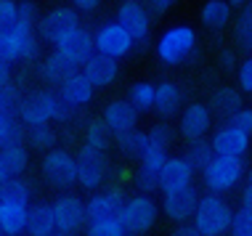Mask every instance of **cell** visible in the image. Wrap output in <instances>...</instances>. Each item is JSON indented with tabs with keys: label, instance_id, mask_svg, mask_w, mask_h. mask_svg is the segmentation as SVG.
Segmentation results:
<instances>
[{
	"label": "cell",
	"instance_id": "obj_42",
	"mask_svg": "<svg viewBox=\"0 0 252 236\" xmlns=\"http://www.w3.org/2000/svg\"><path fill=\"white\" fill-rule=\"evenodd\" d=\"M231 122H234L236 127H242L244 133H250V136H252V109H250V106H242V109L236 112L234 117H231Z\"/></svg>",
	"mask_w": 252,
	"mask_h": 236
},
{
	"label": "cell",
	"instance_id": "obj_2",
	"mask_svg": "<svg viewBox=\"0 0 252 236\" xmlns=\"http://www.w3.org/2000/svg\"><path fill=\"white\" fill-rule=\"evenodd\" d=\"M231 220H234V210L220 194L210 191L199 197L194 212V226L202 236H223L231 231Z\"/></svg>",
	"mask_w": 252,
	"mask_h": 236
},
{
	"label": "cell",
	"instance_id": "obj_50",
	"mask_svg": "<svg viewBox=\"0 0 252 236\" xmlns=\"http://www.w3.org/2000/svg\"><path fill=\"white\" fill-rule=\"evenodd\" d=\"M228 3H231V5H244L247 0H228Z\"/></svg>",
	"mask_w": 252,
	"mask_h": 236
},
{
	"label": "cell",
	"instance_id": "obj_1",
	"mask_svg": "<svg viewBox=\"0 0 252 236\" xmlns=\"http://www.w3.org/2000/svg\"><path fill=\"white\" fill-rule=\"evenodd\" d=\"M22 112L24 125L35 127V125H45L51 119H66L69 112H74L72 104H66L61 93H51V90H37L32 96H27L19 106Z\"/></svg>",
	"mask_w": 252,
	"mask_h": 236
},
{
	"label": "cell",
	"instance_id": "obj_25",
	"mask_svg": "<svg viewBox=\"0 0 252 236\" xmlns=\"http://www.w3.org/2000/svg\"><path fill=\"white\" fill-rule=\"evenodd\" d=\"M56 234V218L51 205H32L27 212V236H53Z\"/></svg>",
	"mask_w": 252,
	"mask_h": 236
},
{
	"label": "cell",
	"instance_id": "obj_34",
	"mask_svg": "<svg viewBox=\"0 0 252 236\" xmlns=\"http://www.w3.org/2000/svg\"><path fill=\"white\" fill-rule=\"evenodd\" d=\"M88 236H127V228L120 218H101L88 223Z\"/></svg>",
	"mask_w": 252,
	"mask_h": 236
},
{
	"label": "cell",
	"instance_id": "obj_22",
	"mask_svg": "<svg viewBox=\"0 0 252 236\" xmlns=\"http://www.w3.org/2000/svg\"><path fill=\"white\" fill-rule=\"evenodd\" d=\"M59 93L64 96L66 104H72L74 109H77V106H85V104H91V101H93L96 85L85 77V72H74V75H69L64 83H61Z\"/></svg>",
	"mask_w": 252,
	"mask_h": 236
},
{
	"label": "cell",
	"instance_id": "obj_54",
	"mask_svg": "<svg viewBox=\"0 0 252 236\" xmlns=\"http://www.w3.org/2000/svg\"><path fill=\"white\" fill-rule=\"evenodd\" d=\"M22 3H27V0H22Z\"/></svg>",
	"mask_w": 252,
	"mask_h": 236
},
{
	"label": "cell",
	"instance_id": "obj_36",
	"mask_svg": "<svg viewBox=\"0 0 252 236\" xmlns=\"http://www.w3.org/2000/svg\"><path fill=\"white\" fill-rule=\"evenodd\" d=\"M231 236H252V210L250 207H239L234 212V220H231Z\"/></svg>",
	"mask_w": 252,
	"mask_h": 236
},
{
	"label": "cell",
	"instance_id": "obj_8",
	"mask_svg": "<svg viewBox=\"0 0 252 236\" xmlns=\"http://www.w3.org/2000/svg\"><path fill=\"white\" fill-rule=\"evenodd\" d=\"M51 207H53V218H56V234H61V236H74L88 223L85 202L72 197V194L59 197Z\"/></svg>",
	"mask_w": 252,
	"mask_h": 236
},
{
	"label": "cell",
	"instance_id": "obj_7",
	"mask_svg": "<svg viewBox=\"0 0 252 236\" xmlns=\"http://www.w3.org/2000/svg\"><path fill=\"white\" fill-rule=\"evenodd\" d=\"M43 175L51 186L69 188L77 183V159L64 149H48L43 157Z\"/></svg>",
	"mask_w": 252,
	"mask_h": 236
},
{
	"label": "cell",
	"instance_id": "obj_19",
	"mask_svg": "<svg viewBox=\"0 0 252 236\" xmlns=\"http://www.w3.org/2000/svg\"><path fill=\"white\" fill-rule=\"evenodd\" d=\"M210 122H213V109H210L207 104L186 106L181 114V136L186 141L204 138V133L210 130Z\"/></svg>",
	"mask_w": 252,
	"mask_h": 236
},
{
	"label": "cell",
	"instance_id": "obj_12",
	"mask_svg": "<svg viewBox=\"0 0 252 236\" xmlns=\"http://www.w3.org/2000/svg\"><path fill=\"white\" fill-rule=\"evenodd\" d=\"M117 22L130 32L135 43H146L152 35V16H149L144 0H122L117 8Z\"/></svg>",
	"mask_w": 252,
	"mask_h": 236
},
{
	"label": "cell",
	"instance_id": "obj_39",
	"mask_svg": "<svg viewBox=\"0 0 252 236\" xmlns=\"http://www.w3.org/2000/svg\"><path fill=\"white\" fill-rule=\"evenodd\" d=\"M19 19V3L16 0H0V32L11 30Z\"/></svg>",
	"mask_w": 252,
	"mask_h": 236
},
{
	"label": "cell",
	"instance_id": "obj_14",
	"mask_svg": "<svg viewBox=\"0 0 252 236\" xmlns=\"http://www.w3.org/2000/svg\"><path fill=\"white\" fill-rule=\"evenodd\" d=\"M210 144H213L215 154L244 159V154L250 151V133H244L242 127H236L234 122H226L213 133V141H210Z\"/></svg>",
	"mask_w": 252,
	"mask_h": 236
},
{
	"label": "cell",
	"instance_id": "obj_48",
	"mask_svg": "<svg viewBox=\"0 0 252 236\" xmlns=\"http://www.w3.org/2000/svg\"><path fill=\"white\" fill-rule=\"evenodd\" d=\"M242 205L252 210V183L250 180H247V186H244V191H242Z\"/></svg>",
	"mask_w": 252,
	"mask_h": 236
},
{
	"label": "cell",
	"instance_id": "obj_55",
	"mask_svg": "<svg viewBox=\"0 0 252 236\" xmlns=\"http://www.w3.org/2000/svg\"><path fill=\"white\" fill-rule=\"evenodd\" d=\"M53 236H56V234H53ZM59 236H61V234H59Z\"/></svg>",
	"mask_w": 252,
	"mask_h": 236
},
{
	"label": "cell",
	"instance_id": "obj_29",
	"mask_svg": "<svg viewBox=\"0 0 252 236\" xmlns=\"http://www.w3.org/2000/svg\"><path fill=\"white\" fill-rule=\"evenodd\" d=\"M114 141H117V149L122 157H127V159H141L144 157V151H146V146H149V136L146 133H141V130H127V133H120V136H114Z\"/></svg>",
	"mask_w": 252,
	"mask_h": 236
},
{
	"label": "cell",
	"instance_id": "obj_35",
	"mask_svg": "<svg viewBox=\"0 0 252 236\" xmlns=\"http://www.w3.org/2000/svg\"><path fill=\"white\" fill-rule=\"evenodd\" d=\"M27 138H30L32 149L48 151L51 146L56 144V130L51 127V122H45V125H35V127H30V133H27Z\"/></svg>",
	"mask_w": 252,
	"mask_h": 236
},
{
	"label": "cell",
	"instance_id": "obj_15",
	"mask_svg": "<svg viewBox=\"0 0 252 236\" xmlns=\"http://www.w3.org/2000/svg\"><path fill=\"white\" fill-rule=\"evenodd\" d=\"M56 51L61 53V56L69 59L74 66H83L88 59L96 53V37H93L88 30H83V27H77L72 35H66V37L56 45Z\"/></svg>",
	"mask_w": 252,
	"mask_h": 236
},
{
	"label": "cell",
	"instance_id": "obj_17",
	"mask_svg": "<svg viewBox=\"0 0 252 236\" xmlns=\"http://www.w3.org/2000/svg\"><path fill=\"white\" fill-rule=\"evenodd\" d=\"M117 61H120V59L106 56V53L96 51L83 64V72H85V77L91 80L96 88H106V85H112L114 80H117V75H120V64Z\"/></svg>",
	"mask_w": 252,
	"mask_h": 236
},
{
	"label": "cell",
	"instance_id": "obj_41",
	"mask_svg": "<svg viewBox=\"0 0 252 236\" xmlns=\"http://www.w3.org/2000/svg\"><path fill=\"white\" fill-rule=\"evenodd\" d=\"M236 77H239V88L242 90L252 93V59H244L236 69Z\"/></svg>",
	"mask_w": 252,
	"mask_h": 236
},
{
	"label": "cell",
	"instance_id": "obj_6",
	"mask_svg": "<svg viewBox=\"0 0 252 236\" xmlns=\"http://www.w3.org/2000/svg\"><path fill=\"white\" fill-rule=\"evenodd\" d=\"M167 159V149L159 146H146L144 157L138 159V170H135V186L141 194H154L162 191V165Z\"/></svg>",
	"mask_w": 252,
	"mask_h": 236
},
{
	"label": "cell",
	"instance_id": "obj_49",
	"mask_svg": "<svg viewBox=\"0 0 252 236\" xmlns=\"http://www.w3.org/2000/svg\"><path fill=\"white\" fill-rule=\"evenodd\" d=\"M0 114H5V98L0 96Z\"/></svg>",
	"mask_w": 252,
	"mask_h": 236
},
{
	"label": "cell",
	"instance_id": "obj_11",
	"mask_svg": "<svg viewBox=\"0 0 252 236\" xmlns=\"http://www.w3.org/2000/svg\"><path fill=\"white\" fill-rule=\"evenodd\" d=\"M80 27V19L72 8H53L51 13H45L37 24V32H40V40L51 45H59L66 35H72L74 30Z\"/></svg>",
	"mask_w": 252,
	"mask_h": 236
},
{
	"label": "cell",
	"instance_id": "obj_44",
	"mask_svg": "<svg viewBox=\"0 0 252 236\" xmlns=\"http://www.w3.org/2000/svg\"><path fill=\"white\" fill-rule=\"evenodd\" d=\"M170 236H202V234L196 231V226H194V223H191V226H186V220H183V223L175 228V231L170 234Z\"/></svg>",
	"mask_w": 252,
	"mask_h": 236
},
{
	"label": "cell",
	"instance_id": "obj_26",
	"mask_svg": "<svg viewBox=\"0 0 252 236\" xmlns=\"http://www.w3.org/2000/svg\"><path fill=\"white\" fill-rule=\"evenodd\" d=\"M231 8L234 5L228 3V0H207V3L202 5V24L207 27V30H223V27H228L231 22Z\"/></svg>",
	"mask_w": 252,
	"mask_h": 236
},
{
	"label": "cell",
	"instance_id": "obj_40",
	"mask_svg": "<svg viewBox=\"0 0 252 236\" xmlns=\"http://www.w3.org/2000/svg\"><path fill=\"white\" fill-rule=\"evenodd\" d=\"M13 138H22V133H19V125L11 119V114L5 112V114H0V146Z\"/></svg>",
	"mask_w": 252,
	"mask_h": 236
},
{
	"label": "cell",
	"instance_id": "obj_51",
	"mask_svg": "<svg viewBox=\"0 0 252 236\" xmlns=\"http://www.w3.org/2000/svg\"><path fill=\"white\" fill-rule=\"evenodd\" d=\"M5 178V170H3V165H0V180H3Z\"/></svg>",
	"mask_w": 252,
	"mask_h": 236
},
{
	"label": "cell",
	"instance_id": "obj_53",
	"mask_svg": "<svg viewBox=\"0 0 252 236\" xmlns=\"http://www.w3.org/2000/svg\"><path fill=\"white\" fill-rule=\"evenodd\" d=\"M0 236H5V234H3V228H0Z\"/></svg>",
	"mask_w": 252,
	"mask_h": 236
},
{
	"label": "cell",
	"instance_id": "obj_23",
	"mask_svg": "<svg viewBox=\"0 0 252 236\" xmlns=\"http://www.w3.org/2000/svg\"><path fill=\"white\" fill-rule=\"evenodd\" d=\"M183 104V90L178 83H170V80H165V83L157 85V96H154V109L159 117H173V114H178Z\"/></svg>",
	"mask_w": 252,
	"mask_h": 236
},
{
	"label": "cell",
	"instance_id": "obj_20",
	"mask_svg": "<svg viewBox=\"0 0 252 236\" xmlns=\"http://www.w3.org/2000/svg\"><path fill=\"white\" fill-rule=\"evenodd\" d=\"M27 202L19 199H0V228L5 236H22L27 234Z\"/></svg>",
	"mask_w": 252,
	"mask_h": 236
},
{
	"label": "cell",
	"instance_id": "obj_43",
	"mask_svg": "<svg viewBox=\"0 0 252 236\" xmlns=\"http://www.w3.org/2000/svg\"><path fill=\"white\" fill-rule=\"evenodd\" d=\"M144 3H146L154 13H165V11L170 8V5L175 3V0H144Z\"/></svg>",
	"mask_w": 252,
	"mask_h": 236
},
{
	"label": "cell",
	"instance_id": "obj_33",
	"mask_svg": "<svg viewBox=\"0 0 252 236\" xmlns=\"http://www.w3.org/2000/svg\"><path fill=\"white\" fill-rule=\"evenodd\" d=\"M154 96H157V85H152V83H135V85H130V90H127V101H130L138 112L154 109Z\"/></svg>",
	"mask_w": 252,
	"mask_h": 236
},
{
	"label": "cell",
	"instance_id": "obj_9",
	"mask_svg": "<svg viewBox=\"0 0 252 236\" xmlns=\"http://www.w3.org/2000/svg\"><path fill=\"white\" fill-rule=\"evenodd\" d=\"M74 159H77V183L83 188H98L104 183V178L109 173L106 151L93 149V146H83Z\"/></svg>",
	"mask_w": 252,
	"mask_h": 236
},
{
	"label": "cell",
	"instance_id": "obj_28",
	"mask_svg": "<svg viewBox=\"0 0 252 236\" xmlns=\"http://www.w3.org/2000/svg\"><path fill=\"white\" fill-rule=\"evenodd\" d=\"M210 109H213L218 117H234L236 112L242 109V96L239 90H234V88H218L213 93V101H210Z\"/></svg>",
	"mask_w": 252,
	"mask_h": 236
},
{
	"label": "cell",
	"instance_id": "obj_24",
	"mask_svg": "<svg viewBox=\"0 0 252 236\" xmlns=\"http://www.w3.org/2000/svg\"><path fill=\"white\" fill-rule=\"evenodd\" d=\"M27 146L22 138H13V141H5L0 146V165H3L5 175H22L27 170Z\"/></svg>",
	"mask_w": 252,
	"mask_h": 236
},
{
	"label": "cell",
	"instance_id": "obj_37",
	"mask_svg": "<svg viewBox=\"0 0 252 236\" xmlns=\"http://www.w3.org/2000/svg\"><path fill=\"white\" fill-rule=\"evenodd\" d=\"M234 35H236V43H239L244 51H252V16L250 13L242 11L239 22L234 27Z\"/></svg>",
	"mask_w": 252,
	"mask_h": 236
},
{
	"label": "cell",
	"instance_id": "obj_18",
	"mask_svg": "<svg viewBox=\"0 0 252 236\" xmlns=\"http://www.w3.org/2000/svg\"><path fill=\"white\" fill-rule=\"evenodd\" d=\"M138 109L130 104L127 98H117V101H109L106 109H104V122L112 127L114 136H120V133H127L133 130L135 125H138Z\"/></svg>",
	"mask_w": 252,
	"mask_h": 236
},
{
	"label": "cell",
	"instance_id": "obj_46",
	"mask_svg": "<svg viewBox=\"0 0 252 236\" xmlns=\"http://www.w3.org/2000/svg\"><path fill=\"white\" fill-rule=\"evenodd\" d=\"M8 77H11L8 61H5V59H0V88H5V85H8Z\"/></svg>",
	"mask_w": 252,
	"mask_h": 236
},
{
	"label": "cell",
	"instance_id": "obj_47",
	"mask_svg": "<svg viewBox=\"0 0 252 236\" xmlns=\"http://www.w3.org/2000/svg\"><path fill=\"white\" fill-rule=\"evenodd\" d=\"M220 64H223V69H234V64H236L234 53H231V51H223V53H220Z\"/></svg>",
	"mask_w": 252,
	"mask_h": 236
},
{
	"label": "cell",
	"instance_id": "obj_13",
	"mask_svg": "<svg viewBox=\"0 0 252 236\" xmlns=\"http://www.w3.org/2000/svg\"><path fill=\"white\" fill-rule=\"evenodd\" d=\"M133 45H135L133 35L117 22V19L101 24V30L96 32V51L106 53V56L122 59V56H127V53L133 51Z\"/></svg>",
	"mask_w": 252,
	"mask_h": 236
},
{
	"label": "cell",
	"instance_id": "obj_3",
	"mask_svg": "<svg viewBox=\"0 0 252 236\" xmlns=\"http://www.w3.org/2000/svg\"><path fill=\"white\" fill-rule=\"evenodd\" d=\"M196 48V32L189 24H175L170 30L162 32V37L157 40V56L162 64H183Z\"/></svg>",
	"mask_w": 252,
	"mask_h": 236
},
{
	"label": "cell",
	"instance_id": "obj_30",
	"mask_svg": "<svg viewBox=\"0 0 252 236\" xmlns=\"http://www.w3.org/2000/svg\"><path fill=\"white\" fill-rule=\"evenodd\" d=\"M112 127L104 122V117L101 119H91L85 127V146H93V149H101V151H109V146H112Z\"/></svg>",
	"mask_w": 252,
	"mask_h": 236
},
{
	"label": "cell",
	"instance_id": "obj_52",
	"mask_svg": "<svg viewBox=\"0 0 252 236\" xmlns=\"http://www.w3.org/2000/svg\"><path fill=\"white\" fill-rule=\"evenodd\" d=\"M247 178H250V183H252V170H250V175H247Z\"/></svg>",
	"mask_w": 252,
	"mask_h": 236
},
{
	"label": "cell",
	"instance_id": "obj_4",
	"mask_svg": "<svg viewBox=\"0 0 252 236\" xmlns=\"http://www.w3.org/2000/svg\"><path fill=\"white\" fill-rule=\"evenodd\" d=\"M244 175V159L242 157H223V154H215L213 159L207 162V167L202 170L204 186L215 194L231 191Z\"/></svg>",
	"mask_w": 252,
	"mask_h": 236
},
{
	"label": "cell",
	"instance_id": "obj_5",
	"mask_svg": "<svg viewBox=\"0 0 252 236\" xmlns=\"http://www.w3.org/2000/svg\"><path fill=\"white\" fill-rule=\"evenodd\" d=\"M157 218H159V207H157V202L149 197V194L130 197L125 202V207H122V212H120V220L125 223L127 234H133V236H141V234L152 231Z\"/></svg>",
	"mask_w": 252,
	"mask_h": 236
},
{
	"label": "cell",
	"instance_id": "obj_16",
	"mask_svg": "<svg viewBox=\"0 0 252 236\" xmlns=\"http://www.w3.org/2000/svg\"><path fill=\"white\" fill-rule=\"evenodd\" d=\"M125 202L127 199H125V194H122V188H106V191H98L96 197H91V202H85L88 223H91V220H101V218H120Z\"/></svg>",
	"mask_w": 252,
	"mask_h": 236
},
{
	"label": "cell",
	"instance_id": "obj_10",
	"mask_svg": "<svg viewBox=\"0 0 252 236\" xmlns=\"http://www.w3.org/2000/svg\"><path fill=\"white\" fill-rule=\"evenodd\" d=\"M165 197H162V210L170 220H175V223H183V220L194 218L196 212V205H199V188L194 183L183 186V188H173V191H162Z\"/></svg>",
	"mask_w": 252,
	"mask_h": 236
},
{
	"label": "cell",
	"instance_id": "obj_21",
	"mask_svg": "<svg viewBox=\"0 0 252 236\" xmlns=\"http://www.w3.org/2000/svg\"><path fill=\"white\" fill-rule=\"evenodd\" d=\"M194 167L189 165L186 157H167L162 165V191H173L194 183Z\"/></svg>",
	"mask_w": 252,
	"mask_h": 236
},
{
	"label": "cell",
	"instance_id": "obj_27",
	"mask_svg": "<svg viewBox=\"0 0 252 236\" xmlns=\"http://www.w3.org/2000/svg\"><path fill=\"white\" fill-rule=\"evenodd\" d=\"M77 72V66H74L66 56H61L59 51H53L48 59L43 61V66H40V75H43V80H48V83H64L69 75H74Z\"/></svg>",
	"mask_w": 252,
	"mask_h": 236
},
{
	"label": "cell",
	"instance_id": "obj_31",
	"mask_svg": "<svg viewBox=\"0 0 252 236\" xmlns=\"http://www.w3.org/2000/svg\"><path fill=\"white\" fill-rule=\"evenodd\" d=\"M32 197V186L27 183L22 175H5L0 180V199H19V202H30Z\"/></svg>",
	"mask_w": 252,
	"mask_h": 236
},
{
	"label": "cell",
	"instance_id": "obj_38",
	"mask_svg": "<svg viewBox=\"0 0 252 236\" xmlns=\"http://www.w3.org/2000/svg\"><path fill=\"white\" fill-rule=\"evenodd\" d=\"M146 136H149V144H152V146L170 149V144H173V127L165 125V122H159V125H154L152 130L146 133Z\"/></svg>",
	"mask_w": 252,
	"mask_h": 236
},
{
	"label": "cell",
	"instance_id": "obj_32",
	"mask_svg": "<svg viewBox=\"0 0 252 236\" xmlns=\"http://www.w3.org/2000/svg\"><path fill=\"white\" fill-rule=\"evenodd\" d=\"M183 157L189 159V165L194 167V170H204L207 167V162L215 157V151H213V144L210 141H204V138H196V141H189V149Z\"/></svg>",
	"mask_w": 252,
	"mask_h": 236
},
{
	"label": "cell",
	"instance_id": "obj_45",
	"mask_svg": "<svg viewBox=\"0 0 252 236\" xmlns=\"http://www.w3.org/2000/svg\"><path fill=\"white\" fill-rule=\"evenodd\" d=\"M72 5H74V8H80V11H93V8H98V5H101V0H72Z\"/></svg>",
	"mask_w": 252,
	"mask_h": 236
}]
</instances>
